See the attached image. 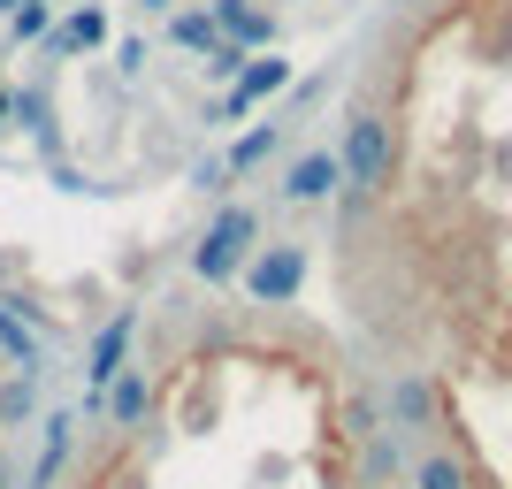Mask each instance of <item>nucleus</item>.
Masks as SVG:
<instances>
[{"instance_id": "1", "label": "nucleus", "mask_w": 512, "mask_h": 489, "mask_svg": "<svg viewBox=\"0 0 512 489\" xmlns=\"http://www.w3.org/2000/svg\"><path fill=\"white\" fill-rule=\"evenodd\" d=\"M16 375L23 367L8 360V344H0V489H16V459H8V436H16Z\"/></svg>"}]
</instances>
